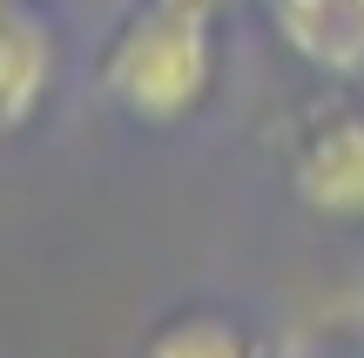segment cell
I'll return each instance as SVG.
<instances>
[{
  "instance_id": "6da1fadb",
  "label": "cell",
  "mask_w": 364,
  "mask_h": 358,
  "mask_svg": "<svg viewBox=\"0 0 364 358\" xmlns=\"http://www.w3.org/2000/svg\"><path fill=\"white\" fill-rule=\"evenodd\" d=\"M216 0H142L122 14L115 34L95 48V88L135 129H182L216 95L223 48H216Z\"/></svg>"
},
{
  "instance_id": "7a4b0ae2",
  "label": "cell",
  "mask_w": 364,
  "mask_h": 358,
  "mask_svg": "<svg viewBox=\"0 0 364 358\" xmlns=\"http://www.w3.org/2000/svg\"><path fill=\"white\" fill-rule=\"evenodd\" d=\"M61 88V34L27 0H0V142L27 135Z\"/></svg>"
},
{
  "instance_id": "3957f363",
  "label": "cell",
  "mask_w": 364,
  "mask_h": 358,
  "mask_svg": "<svg viewBox=\"0 0 364 358\" xmlns=\"http://www.w3.org/2000/svg\"><path fill=\"white\" fill-rule=\"evenodd\" d=\"M290 189L324 223H364V115H338L304 135Z\"/></svg>"
},
{
  "instance_id": "277c9868",
  "label": "cell",
  "mask_w": 364,
  "mask_h": 358,
  "mask_svg": "<svg viewBox=\"0 0 364 358\" xmlns=\"http://www.w3.org/2000/svg\"><path fill=\"white\" fill-rule=\"evenodd\" d=\"M270 27L304 68L351 81L364 75V0H263Z\"/></svg>"
},
{
  "instance_id": "5b68a950",
  "label": "cell",
  "mask_w": 364,
  "mask_h": 358,
  "mask_svg": "<svg viewBox=\"0 0 364 358\" xmlns=\"http://www.w3.org/2000/svg\"><path fill=\"white\" fill-rule=\"evenodd\" d=\"M142 358H257V338L230 311H176L149 332Z\"/></svg>"
},
{
  "instance_id": "8992f818",
  "label": "cell",
  "mask_w": 364,
  "mask_h": 358,
  "mask_svg": "<svg viewBox=\"0 0 364 358\" xmlns=\"http://www.w3.org/2000/svg\"><path fill=\"white\" fill-rule=\"evenodd\" d=\"M216 7H230V0H216Z\"/></svg>"
}]
</instances>
